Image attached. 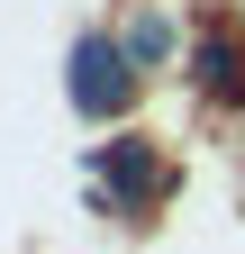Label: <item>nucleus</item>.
<instances>
[{"label":"nucleus","mask_w":245,"mask_h":254,"mask_svg":"<svg viewBox=\"0 0 245 254\" xmlns=\"http://www.w3.org/2000/svg\"><path fill=\"white\" fill-rule=\"evenodd\" d=\"M200 91H209V100H245V46L227 37V27L200 37Z\"/></svg>","instance_id":"obj_3"},{"label":"nucleus","mask_w":245,"mask_h":254,"mask_svg":"<svg viewBox=\"0 0 245 254\" xmlns=\"http://www.w3.org/2000/svg\"><path fill=\"white\" fill-rule=\"evenodd\" d=\"M127 100H136V55L118 37H82L73 46V109L82 118H118Z\"/></svg>","instance_id":"obj_1"},{"label":"nucleus","mask_w":245,"mask_h":254,"mask_svg":"<svg viewBox=\"0 0 245 254\" xmlns=\"http://www.w3.org/2000/svg\"><path fill=\"white\" fill-rule=\"evenodd\" d=\"M100 164H109V182H118V200H127V209H145V200L164 190V154L145 145V136H118Z\"/></svg>","instance_id":"obj_2"},{"label":"nucleus","mask_w":245,"mask_h":254,"mask_svg":"<svg viewBox=\"0 0 245 254\" xmlns=\"http://www.w3.org/2000/svg\"><path fill=\"white\" fill-rule=\"evenodd\" d=\"M127 55H136V64H164V55H173V27H164V18H136V27H127Z\"/></svg>","instance_id":"obj_4"}]
</instances>
